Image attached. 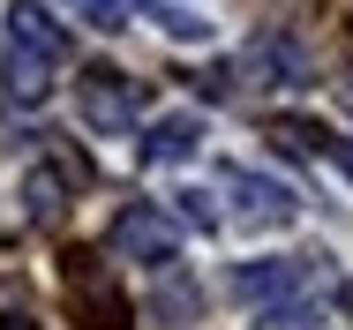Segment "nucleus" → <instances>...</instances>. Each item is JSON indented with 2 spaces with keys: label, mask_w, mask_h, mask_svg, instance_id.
<instances>
[{
  "label": "nucleus",
  "mask_w": 353,
  "mask_h": 330,
  "mask_svg": "<svg viewBox=\"0 0 353 330\" xmlns=\"http://www.w3.org/2000/svg\"><path fill=\"white\" fill-rule=\"evenodd\" d=\"M61 278H68V308H75L83 330H128V323H136L128 293L105 278V263H98L90 248H68V256H61Z\"/></svg>",
  "instance_id": "obj_1"
},
{
  "label": "nucleus",
  "mask_w": 353,
  "mask_h": 330,
  "mask_svg": "<svg viewBox=\"0 0 353 330\" xmlns=\"http://www.w3.org/2000/svg\"><path fill=\"white\" fill-rule=\"evenodd\" d=\"M75 105H83L90 128L121 135V128H136V113H143V83H128L121 68H83L75 75Z\"/></svg>",
  "instance_id": "obj_2"
},
{
  "label": "nucleus",
  "mask_w": 353,
  "mask_h": 330,
  "mask_svg": "<svg viewBox=\"0 0 353 330\" xmlns=\"http://www.w3.org/2000/svg\"><path fill=\"white\" fill-rule=\"evenodd\" d=\"M113 248H121V256H136V263H173L181 225H173L165 210L136 203V210H121V218H113Z\"/></svg>",
  "instance_id": "obj_3"
},
{
  "label": "nucleus",
  "mask_w": 353,
  "mask_h": 330,
  "mask_svg": "<svg viewBox=\"0 0 353 330\" xmlns=\"http://www.w3.org/2000/svg\"><path fill=\"white\" fill-rule=\"evenodd\" d=\"M225 196L241 203V218H248V225H285V218H293V196H285L279 181L248 173V165H233V173H225Z\"/></svg>",
  "instance_id": "obj_4"
},
{
  "label": "nucleus",
  "mask_w": 353,
  "mask_h": 330,
  "mask_svg": "<svg viewBox=\"0 0 353 330\" xmlns=\"http://www.w3.org/2000/svg\"><path fill=\"white\" fill-rule=\"evenodd\" d=\"M8 30H15L23 53H38V61H68V30H61L38 0H15V8H8Z\"/></svg>",
  "instance_id": "obj_5"
},
{
  "label": "nucleus",
  "mask_w": 353,
  "mask_h": 330,
  "mask_svg": "<svg viewBox=\"0 0 353 330\" xmlns=\"http://www.w3.org/2000/svg\"><path fill=\"white\" fill-rule=\"evenodd\" d=\"M301 278H308L301 263H241V278H233V285H241V300H285Z\"/></svg>",
  "instance_id": "obj_6"
},
{
  "label": "nucleus",
  "mask_w": 353,
  "mask_h": 330,
  "mask_svg": "<svg viewBox=\"0 0 353 330\" xmlns=\"http://www.w3.org/2000/svg\"><path fill=\"white\" fill-rule=\"evenodd\" d=\"M196 143H203V128H196L188 113H173V121H158V128L143 135V158H150V165H173V158H188Z\"/></svg>",
  "instance_id": "obj_7"
},
{
  "label": "nucleus",
  "mask_w": 353,
  "mask_h": 330,
  "mask_svg": "<svg viewBox=\"0 0 353 330\" xmlns=\"http://www.w3.org/2000/svg\"><path fill=\"white\" fill-rule=\"evenodd\" d=\"M46 68H53V61H38V53H23V45H15V53L0 61V75H8V98H15V105H38V98L53 90V83H46Z\"/></svg>",
  "instance_id": "obj_8"
},
{
  "label": "nucleus",
  "mask_w": 353,
  "mask_h": 330,
  "mask_svg": "<svg viewBox=\"0 0 353 330\" xmlns=\"http://www.w3.org/2000/svg\"><path fill=\"white\" fill-rule=\"evenodd\" d=\"M23 210H30V218H38V225H53V218H61V210H68V181H61V173H53V165H38V173H30V181H23Z\"/></svg>",
  "instance_id": "obj_9"
},
{
  "label": "nucleus",
  "mask_w": 353,
  "mask_h": 330,
  "mask_svg": "<svg viewBox=\"0 0 353 330\" xmlns=\"http://www.w3.org/2000/svg\"><path fill=\"white\" fill-rule=\"evenodd\" d=\"M271 143H279V150H293V158H316V150L331 158V143H339V135L316 128V121H293V113H279V121H271Z\"/></svg>",
  "instance_id": "obj_10"
},
{
  "label": "nucleus",
  "mask_w": 353,
  "mask_h": 330,
  "mask_svg": "<svg viewBox=\"0 0 353 330\" xmlns=\"http://www.w3.org/2000/svg\"><path fill=\"white\" fill-rule=\"evenodd\" d=\"M150 316H158V323H188V316H196V285H188V278H165V285L150 293Z\"/></svg>",
  "instance_id": "obj_11"
},
{
  "label": "nucleus",
  "mask_w": 353,
  "mask_h": 330,
  "mask_svg": "<svg viewBox=\"0 0 353 330\" xmlns=\"http://www.w3.org/2000/svg\"><path fill=\"white\" fill-rule=\"evenodd\" d=\"M68 8L90 30H128V15H136V0H68Z\"/></svg>",
  "instance_id": "obj_12"
},
{
  "label": "nucleus",
  "mask_w": 353,
  "mask_h": 330,
  "mask_svg": "<svg viewBox=\"0 0 353 330\" xmlns=\"http://www.w3.org/2000/svg\"><path fill=\"white\" fill-rule=\"evenodd\" d=\"M331 165H339V173H346V181H353V143H346V135L331 143Z\"/></svg>",
  "instance_id": "obj_13"
},
{
  "label": "nucleus",
  "mask_w": 353,
  "mask_h": 330,
  "mask_svg": "<svg viewBox=\"0 0 353 330\" xmlns=\"http://www.w3.org/2000/svg\"><path fill=\"white\" fill-rule=\"evenodd\" d=\"M0 330H38V323H30V316H8V323H0Z\"/></svg>",
  "instance_id": "obj_14"
}]
</instances>
